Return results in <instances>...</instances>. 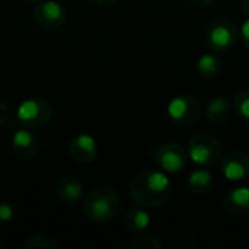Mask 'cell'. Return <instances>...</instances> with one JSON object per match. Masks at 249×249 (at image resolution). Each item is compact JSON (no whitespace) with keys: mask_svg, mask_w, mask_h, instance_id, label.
Listing matches in <instances>:
<instances>
[{"mask_svg":"<svg viewBox=\"0 0 249 249\" xmlns=\"http://www.w3.org/2000/svg\"><path fill=\"white\" fill-rule=\"evenodd\" d=\"M241 41L245 45V48L249 50V18L244 22V25L241 28Z\"/></svg>","mask_w":249,"mask_h":249,"instance_id":"cell-22","label":"cell"},{"mask_svg":"<svg viewBox=\"0 0 249 249\" xmlns=\"http://www.w3.org/2000/svg\"><path fill=\"white\" fill-rule=\"evenodd\" d=\"M206 117L213 124H223L231 117V104L225 96L213 98L206 107Z\"/></svg>","mask_w":249,"mask_h":249,"instance_id":"cell-14","label":"cell"},{"mask_svg":"<svg viewBox=\"0 0 249 249\" xmlns=\"http://www.w3.org/2000/svg\"><path fill=\"white\" fill-rule=\"evenodd\" d=\"M7 120H9V108L3 101H0V127L4 125Z\"/></svg>","mask_w":249,"mask_h":249,"instance_id":"cell-23","label":"cell"},{"mask_svg":"<svg viewBox=\"0 0 249 249\" xmlns=\"http://www.w3.org/2000/svg\"><path fill=\"white\" fill-rule=\"evenodd\" d=\"M223 175L229 181H242L249 175V155L241 150L231 152L222 162Z\"/></svg>","mask_w":249,"mask_h":249,"instance_id":"cell-9","label":"cell"},{"mask_svg":"<svg viewBox=\"0 0 249 249\" xmlns=\"http://www.w3.org/2000/svg\"><path fill=\"white\" fill-rule=\"evenodd\" d=\"M96 4H99V6H111V4H114L117 0H93Z\"/></svg>","mask_w":249,"mask_h":249,"instance_id":"cell-25","label":"cell"},{"mask_svg":"<svg viewBox=\"0 0 249 249\" xmlns=\"http://www.w3.org/2000/svg\"><path fill=\"white\" fill-rule=\"evenodd\" d=\"M150 225V216L147 212L139 207H133L125 214V226L133 233H142Z\"/></svg>","mask_w":249,"mask_h":249,"instance_id":"cell-15","label":"cell"},{"mask_svg":"<svg viewBox=\"0 0 249 249\" xmlns=\"http://www.w3.org/2000/svg\"><path fill=\"white\" fill-rule=\"evenodd\" d=\"M13 207L7 203H0V223H7L13 219Z\"/></svg>","mask_w":249,"mask_h":249,"instance_id":"cell-21","label":"cell"},{"mask_svg":"<svg viewBox=\"0 0 249 249\" xmlns=\"http://www.w3.org/2000/svg\"><path fill=\"white\" fill-rule=\"evenodd\" d=\"M213 184L212 174L204 169L194 171L188 178V187L194 194H206Z\"/></svg>","mask_w":249,"mask_h":249,"instance_id":"cell-16","label":"cell"},{"mask_svg":"<svg viewBox=\"0 0 249 249\" xmlns=\"http://www.w3.org/2000/svg\"><path fill=\"white\" fill-rule=\"evenodd\" d=\"M171 181L168 177L155 169H146L134 175L130 182V198L140 207L162 206L171 196Z\"/></svg>","mask_w":249,"mask_h":249,"instance_id":"cell-1","label":"cell"},{"mask_svg":"<svg viewBox=\"0 0 249 249\" xmlns=\"http://www.w3.org/2000/svg\"><path fill=\"white\" fill-rule=\"evenodd\" d=\"M169 118L179 125H191L201 115L200 102L190 95H181L174 98L168 105Z\"/></svg>","mask_w":249,"mask_h":249,"instance_id":"cell-6","label":"cell"},{"mask_svg":"<svg viewBox=\"0 0 249 249\" xmlns=\"http://www.w3.org/2000/svg\"><path fill=\"white\" fill-rule=\"evenodd\" d=\"M34 20L44 29H58L66 22L64 7L54 0H41L32 12Z\"/></svg>","mask_w":249,"mask_h":249,"instance_id":"cell-8","label":"cell"},{"mask_svg":"<svg viewBox=\"0 0 249 249\" xmlns=\"http://www.w3.org/2000/svg\"><path fill=\"white\" fill-rule=\"evenodd\" d=\"M238 39L236 25L228 18L214 19L206 29L204 41L207 47L214 53L229 51Z\"/></svg>","mask_w":249,"mask_h":249,"instance_id":"cell-4","label":"cell"},{"mask_svg":"<svg viewBox=\"0 0 249 249\" xmlns=\"http://www.w3.org/2000/svg\"><path fill=\"white\" fill-rule=\"evenodd\" d=\"M10 146L13 153L20 159H32L39 149L38 139L28 130H18L12 136Z\"/></svg>","mask_w":249,"mask_h":249,"instance_id":"cell-11","label":"cell"},{"mask_svg":"<svg viewBox=\"0 0 249 249\" xmlns=\"http://www.w3.org/2000/svg\"><path fill=\"white\" fill-rule=\"evenodd\" d=\"M241 10L247 18H249V0H241Z\"/></svg>","mask_w":249,"mask_h":249,"instance_id":"cell-24","label":"cell"},{"mask_svg":"<svg viewBox=\"0 0 249 249\" xmlns=\"http://www.w3.org/2000/svg\"><path fill=\"white\" fill-rule=\"evenodd\" d=\"M196 6H209L212 1H214V0H191Z\"/></svg>","mask_w":249,"mask_h":249,"instance_id":"cell-26","label":"cell"},{"mask_svg":"<svg viewBox=\"0 0 249 249\" xmlns=\"http://www.w3.org/2000/svg\"><path fill=\"white\" fill-rule=\"evenodd\" d=\"M26 1H41V0H26Z\"/></svg>","mask_w":249,"mask_h":249,"instance_id":"cell-27","label":"cell"},{"mask_svg":"<svg viewBox=\"0 0 249 249\" xmlns=\"http://www.w3.org/2000/svg\"><path fill=\"white\" fill-rule=\"evenodd\" d=\"M155 162L165 172H179L187 166L188 153L179 143L168 142L156 149Z\"/></svg>","mask_w":249,"mask_h":249,"instance_id":"cell-7","label":"cell"},{"mask_svg":"<svg viewBox=\"0 0 249 249\" xmlns=\"http://www.w3.org/2000/svg\"><path fill=\"white\" fill-rule=\"evenodd\" d=\"M225 207L236 216L249 213V188L239 187L231 190L225 197Z\"/></svg>","mask_w":249,"mask_h":249,"instance_id":"cell-12","label":"cell"},{"mask_svg":"<svg viewBox=\"0 0 249 249\" xmlns=\"http://www.w3.org/2000/svg\"><path fill=\"white\" fill-rule=\"evenodd\" d=\"M57 194L66 203H77L83 198V184L76 177H64L57 182Z\"/></svg>","mask_w":249,"mask_h":249,"instance_id":"cell-13","label":"cell"},{"mask_svg":"<svg viewBox=\"0 0 249 249\" xmlns=\"http://www.w3.org/2000/svg\"><path fill=\"white\" fill-rule=\"evenodd\" d=\"M23 247L25 249H57L58 244L47 235H35V236H31L23 244Z\"/></svg>","mask_w":249,"mask_h":249,"instance_id":"cell-18","label":"cell"},{"mask_svg":"<svg viewBox=\"0 0 249 249\" xmlns=\"http://www.w3.org/2000/svg\"><path fill=\"white\" fill-rule=\"evenodd\" d=\"M69 152L71 158L79 163H90L98 156V144L95 139L89 134H79L76 136L70 144Z\"/></svg>","mask_w":249,"mask_h":249,"instance_id":"cell-10","label":"cell"},{"mask_svg":"<svg viewBox=\"0 0 249 249\" xmlns=\"http://www.w3.org/2000/svg\"><path fill=\"white\" fill-rule=\"evenodd\" d=\"M188 156L200 166H214L220 160L222 144L210 133H197L188 142Z\"/></svg>","mask_w":249,"mask_h":249,"instance_id":"cell-3","label":"cell"},{"mask_svg":"<svg viewBox=\"0 0 249 249\" xmlns=\"http://www.w3.org/2000/svg\"><path fill=\"white\" fill-rule=\"evenodd\" d=\"M197 70H198V73L203 77L213 79V77H216L220 73V70H222V61L214 54H204L198 60Z\"/></svg>","mask_w":249,"mask_h":249,"instance_id":"cell-17","label":"cell"},{"mask_svg":"<svg viewBox=\"0 0 249 249\" xmlns=\"http://www.w3.org/2000/svg\"><path fill=\"white\" fill-rule=\"evenodd\" d=\"M133 249H162L163 245L162 242L155 238V236H142L137 238L133 244H131Z\"/></svg>","mask_w":249,"mask_h":249,"instance_id":"cell-20","label":"cell"},{"mask_svg":"<svg viewBox=\"0 0 249 249\" xmlns=\"http://www.w3.org/2000/svg\"><path fill=\"white\" fill-rule=\"evenodd\" d=\"M53 117V107L47 99L29 98L19 104L16 111L18 121L26 128H41L50 123Z\"/></svg>","mask_w":249,"mask_h":249,"instance_id":"cell-5","label":"cell"},{"mask_svg":"<svg viewBox=\"0 0 249 249\" xmlns=\"http://www.w3.org/2000/svg\"><path fill=\"white\" fill-rule=\"evenodd\" d=\"M120 210L118 194L108 187H98L83 198L85 216L96 223H104L117 216Z\"/></svg>","mask_w":249,"mask_h":249,"instance_id":"cell-2","label":"cell"},{"mask_svg":"<svg viewBox=\"0 0 249 249\" xmlns=\"http://www.w3.org/2000/svg\"><path fill=\"white\" fill-rule=\"evenodd\" d=\"M233 108H235V111L241 117L249 120V90L239 92L235 96V99H233Z\"/></svg>","mask_w":249,"mask_h":249,"instance_id":"cell-19","label":"cell"}]
</instances>
